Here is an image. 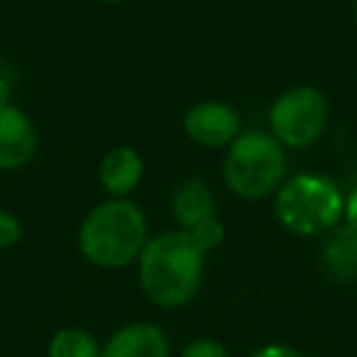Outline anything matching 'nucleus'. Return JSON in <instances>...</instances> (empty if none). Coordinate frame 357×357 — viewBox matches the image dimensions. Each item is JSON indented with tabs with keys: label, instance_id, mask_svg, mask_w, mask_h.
Masks as SVG:
<instances>
[{
	"label": "nucleus",
	"instance_id": "f257e3e1",
	"mask_svg": "<svg viewBox=\"0 0 357 357\" xmlns=\"http://www.w3.org/2000/svg\"><path fill=\"white\" fill-rule=\"evenodd\" d=\"M137 262L139 287L157 306L181 308L199 294L206 255L191 243L186 230H169L147 240Z\"/></svg>",
	"mask_w": 357,
	"mask_h": 357
},
{
	"label": "nucleus",
	"instance_id": "f03ea898",
	"mask_svg": "<svg viewBox=\"0 0 357 357\" xmlns=\"http://www.w3.org/2000/svg\"><path fill=\"white\" fill-rule=\"evenodd\" d=\"M147 245V218L128 199H108L84 218L79 230L81 255L103 269H120L139 257Z\"/></svg>",
	"mask_w": 357,
	"mask_h": 357
},
{
	"label": "nucleus",
	"instance_id": "7ed1b4c3",
	"mask_svg": "<svg viewBox=\"0 0 357 357\" xmlns=\"http://www.w3.org/2000/svg\"><path fill=\"white\" fill-rule=\"evenodd\" d=\"M345 196L323 174L303 172L284 181L274 199L279 223L296 235H318L333 230L342 218Z\"/></svg>",
	"mask_w": 357,
	"mask_h": 357
},
{
	"label": "nucleus",
	"instance_id": "20e7f679",
	"mask_svg": "<svg viewBox=\"0 0 357 357\" xmlns=\"http://www.w3.org/2000/svg\"><path fill=\"white\" fill-rule=\"evenodd\" d=\"M287 174V157L272 132L248 130L230 142L223 178L235 196L257 201L274 194Z\"/></svg>",
	"mask_w": 357,
	"mask_h": 357
},
{
	"label": "nucleus",
	"instance_id": "39448f33",
	"mask_svg": "<svg viewBox=\"0 0 357 357\" xmlns=\"http://www.w3.org/2000/svg\"><path fill=\"white\" fill-rule=\"evenodd\" d=\"M328 98L313 86L287 89L269 108V128L279 144L306 149L323 137L328 125Z\"/></svg>",
	"mask_w": 357,
	"mask_h": 357
},
{
	"label": "nucleus",
	"instance_id": "423d86ee",
	"mask_svg": "<svg viewBox=\"0 0 357 357\" xmlns=\"http://www.w3.org/2000/svg\"><path fill=\"white\" fill-rule=\"evenodd\" d=\"M184 132L201 147H230V142L240 135V115L223 100H201L186 110Z\"/></svg>",
	"mask_w": 357,
	"mask_h": 357
},
{
	"label": "nucleus",
	"instance_id": "0eeeda50",
	"mask_svg": "<svg viewBox=\"0 0 357 357\" xmlns=\"http://www.w3.org/2000/svg\"><path fill=\"white\" fill-rule=\"evenodd\" d=\"M37 130L17 105L0 103V169L13 172L35 157Z\"/></svg>",
	"mask_w": 357,
	"mask_h": 357
},
{
	"label": "nucleus",
	"instance_id": "6e6552de",
	"mask_svg": "<svg viewBox=\"0 0 357 357\" xmlns=\"http://www.w3.org/2000/svg\"><path fill=\"white\" fill-rule=\"evenodd\" d=\"M100 357H169L167 333L154 323H128L108 337Z\"/></svg>",
	"mask_w": 357,
	"mask_h": 357
},
{
	"label": "nucleus",
	"instance_id": "1a4fd4ad",
	"mask_svg": "<svg viewBox=\"0 0 357 357\" xmlns=\"http://www.w3.org/2000/svg\"><path fill=\"white\" fill-rule=\"evenodd\" d=\"M142 174L144 162L137 149L120 144V147H113L100 159L98 181L110 199H125L142 181Z\"/></svg>",
	"mask_w": 357,
	"mask_h": 357
},
{
	"label": "nucleus",
	"instance_id": "9d476101",
	"mask_svg": "<svg viewBox=\"0 0 357 357\" xmlns=\"http://www.w3.org/2000/svg\"><path fill=\"white\" fill-rule=\"evenodd\" d=\"M172 211L181 230H189L194 225L204 223V220L215 218L213 189L199 176L184 178L172 196Z\"/></svg>",
	"mask_w": 357,
	"mask_h": 357
},
{
	"label": "nucleus",
	"instance_id": "9b49d317",
	"mask_svg": "<svg viewBox=\"0 0 357 357\" xmlns=\"http://www.w3.org/2000/svg\"><path fill=\"white\" fill-rule=\"evenodd\" d=\"M323 267L337 282L357 279V230L350 225L333 228L323 243Z\"/></svg>",
	"mask_w": 357,
	"mask_h": 357
},
{
	"label": "nucleus",
	"instance_id": "f8f14e48",
	"mask_svg": "<svg viewBox=\"0 0 357 357\" xmlns=\"http://www.w3.org/2000/svg\"><path fill=\"white\" fill-rule=\"evenodd\" d=\"M50 357H100V345L96 335L84 328H61L50 340Z\"/></svg>",
	"mask_w": 357,
	"mask_h": 357
},
{
	"label": "nucleus",
	"instance_id": "ddd939ff",
	"mask_svg": "<svg viewBox=\"0 0 357 357\" xmlns=\"http://www.w3.org/2000/svg\"><path fill=\"white\" fill-rule=\"evenodd\" d=\"M186 235H189L191 243H194L201 252L208 255L211 250H215L220 243H223L225 228H223V223H220L218 218H208V220H204V223L189 228V230H186Z\"/></svg>",
	"mask_w": 357,
	"mask_h": 357
},
{
	"label": "nucleus",
	"instance_id": "4468645a",
	"mask_svg": "<svg viewBox=\"0 0 357 357\" xmlns=\"http://www.w3.org/2000/svg\"><path fill=\"white\" fill-rule=\"evenodd\" d=\"M22 220L10 211H0V248H13L22 240Z\"/></svg>",
	"mask_w": 357,
	"mask_h": 357
},
{
	"label": "nucleus",
	"instance_id": "2eb2a0df",
	"mask_svg": "<svg viewBox=\"0 0 357 357\" xmlns=\"http://www.w3.org/2000/svg\"><path fill=\"white\" fill-rule=\"evenodd\" d=\"M181 357H228V352L213 337H196L181 350Z\"/></svg>",
	"mask_w": 357,
	"mask_h": 357
},
{
	"label": "nucleus",
	"instance_id": "dca6fc26",
	"mask_svg": "<svg viewBox=\"0 0 357 357\" xmlns=\"http://www.w3.org/2000/svg\"><path fill=\"white\" fill-rule=\"evenodd\" d=\"M250 357H303L298 350L289 345H282V342H269V345H262L259 350H255Z\"/></svg>",
	"mask_w": 357,
	"mask_h": 357
},
{
	"label": "nucleus",
	"instance_id": "f3484780",
	"mask_svg": "<svg viewBox=\"0 0 357 357\" xmlns=\"http://www.w3.org/2000/svg\"><path fill=\"white\" fill-rule=\"evenodd\" d=\"M342 218H345V225L357 230V186L347 194L345 199V211H342Z\"/></svg>",
	"mask_w": 357,
	"mask_h": 357
},
{
	"label": "nucleus",
	"instance_id": "a211bd4d",
	"mask_svg": "<svg viewBox=\"0 0 357 357\" xmlns=\"http://www.w3.org/2000/svg\"><path fill=\"white\" fill-rule=\"evenodd\" d=\"M100 3H123V0H100Z\"/></svg>",
	"mask_w": 357,
	"mask_h": 357
},
{
	"label": "nucleus",
	"instance_id": "6ab92c4d",
	"mask_svg": "<svg viewBox=\"0 0 357 357\" xmlns=\"http://www.w3.org/2000/svg\"><path fill=\"white\" fill-rule=\"evenodd\" d=\"M355 20H357V6H355Z\"/></svg>",
	"mask_w": 357,
	"mask_h": 357
}]
</instances>
